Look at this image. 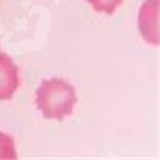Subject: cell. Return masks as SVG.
<instances>
[{"label":"cell","mask_w":160,"mask_h":160,"mask_svg":"<svg viewBox=\"0 0 160 160\" xmlns=\"http://www.w3.org/2000/svg\"><path fill=\"white\" fill-rule=\"evenodd\" d=\"M35 102L45 118L62 121L73 113L77 102L76 90L60 78L44 80L37 90Z\"/></svg>","instance_id":"obj_1"},{"label":"cell","mask_w":160,"mask_h":160,"mask_svg":"<svg viewBox=\"0 0 160 160\" xmlns=\"http://www.w3.org/2000/svg\"><path fill=\"white\" fill-rule=\"evenodd\" d=\"M19 86L18 69L9 56L0 52V100L10 99Z\"/></svg>","instance_id":"obj_2"},{"label":"cell","mask_w":160,"mask_h":160,"mask_svg":"<svg viewBox=\"0 0 160 160\" xmlns=\"http://www.w3.org/2000/svg\"><path fill=\"white\" fill-rule=\"evenodd\" d=\"M0 158L16 159L17 155L15 151L14 141L11 137L0 132Z\"/></svg>","instance_id":"obj_3"},{"label":"cell","mask_w":160,"mask_h":160,"mask_svg":"<svg viewBox=\"0 0 160 160\" xmlns=\"http://www.w3.org/2000/svg\"><path fill=\"white\" fill-rule=\"evenodd\" d=\"M122 1L123 0H89L94 10L106 14H112L121 6Z\"/></svg>","instance_id":"obj_4"}]
</instances>
